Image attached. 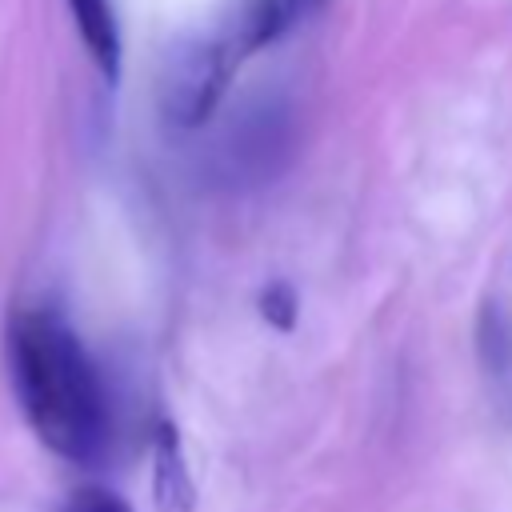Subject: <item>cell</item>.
Returning <instances> with one entry per match:
<instances>
[{"label":"cell","instance_id":"8","mask_svg":"<svg viewBox=\"0 0 512 512\" xmlns=\"http://www.w3.org/2000/svg\"><path fill=\"white\" fill-rule=\"evenodd\" d=\"M280 4V12H284V20H288V28L296 24V20H304L312 8H320L324 0H276Z\"/></svg>","mask_w":512,"mask_h":512},{"label":"cell","instance_id":"2","mask_svg":"<svg viewBox=\"0 0 512 512\" xmlns=\"http://www.w3.org/2000/svg\"><path fill=\"white\" fill-rule=\"evenodd\" d=\"M232 76V52L220 40H180L160 68V112L172 128H196L212 116Z\"/></svg>","mask_w":512,"mask_h":512},{"label":"cell","instance_id":"4","mask_svg":"<svg viewBox=\"0 0 512 512\" xmlns=\"http://www.w3.org/2000/svg\"><path fill=\"white\" fill-rule=\"evenodd\" d=\"M68 8L104 80H116L120 76V32H116V16L108 0H68Z\"/></svg>","mask_w":512,"mask_h":512},{"label":"cell","instance_id":"3","mask_svg":"<svg viewBox=\"0 0 512 512\" xmlns=\"http://www.w3.org/2000/svg\"><path fill=\"white\" fill-rule=\"evenodd\" d=\"M152 500H156V512H192L196 504V488H192L180 432L172 420H160L152 436Z\"/></svg>","mask_w":512,"mask_h":512},{"label":"cell","instance_id":"1","mask_svg":"<svg viewBox=\"0 0 512 512\" xmlns=\"http://www.w3.org/2000/svg\"><path fill=\"white\" fill-rule=\"evenodd\" d=\"M12 376L36 436L76 460L92 464L108 440V412L100 376L76 332L52 312H20L12 324Z\"/></svg>","mask_w":512,"mask_h":512},{"label":"cell","instance_id":"7","mask_svg":"<svg viewBox=\"0 0 512 512\" xmlns=\"http://www.w3.org/2000/svg\"><path fill=\"white\" fill-rule=\"evenodd\" d=\"M64 512H132L124 496H116L112 488H76L64 504Z\"/></svg>","mask_w":512,"mask_h":512},{"label":"cell","instance_id":"6","mask_svg":"<svg viewBox=\"0 0 512 512\" xmlns=\"http://www.w3.org/2000/svg\"><path fill=\"white\" fill-rule=\"evenodd\" d=\"M260 312H264V320L276 328V332H288L292 324H296V292H292V284H268L264 292H260Z\"/></svg>","mask_w":512,"mask_h":512},{"label":"cell","instance_id":"5","mask_svg":"<svg viewBox=\"0 0 512 512\" xmlns=\"http://www.w3.org/2000/svg\"><path fill=\"white\" fill-rule=\"evenodd\" d=\"M476 352L488 368V376L512 396V316L500 312V304H484L476 316Z\"/></svg>","mask_w":512,"mask_h":512}]
</instances>
